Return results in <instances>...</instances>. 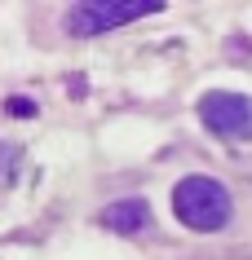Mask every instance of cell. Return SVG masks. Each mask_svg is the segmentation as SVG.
I'll list each match as a JSON object with an SVG mask.
<instances>
[{"label": "cell", "instance_id": "obj_2", "mask_svg": "<svg viewBox=\"0 0 252 260\" xmlns=\"http://www.w3.org/2000/svg\"><path fill=\"white\" fill-rule=\"evenodd\" d=\"M164 0H84L67 9V31L71 36H102L124 22H137L146 14H159Z\"/></svg>", "mask_w": 252, "mask_h": 260}, {"label": "cell", "instance_id": "obj_4", "mask_svg": "<svg viewBox=\"0 0 252 260\" xmlns=\"http://www.w3.org/2000/svg\"><path fill=\"white\" fill-rule=\"evenodd\" d=\"M102 225H111L115 234H137L151 225V207L142 203V199H124V203H111L102 212Z\"/></svg>", "mask_w": 252, "mask_h": 260}, {"label": "cell", "instance_id": "obj_1", "mask_svg": "<svg viewBox=\"0 0 252 260\" xmlns=\"http://www.w3.org/2000/svg\"><path fill=\"white\" fill-rule=\"evenodd\" d=\"M173 212H177V220L190 225L195 234H217V230H226L235 203H230V190H226L221 181L186 177V181H177V190H173Z\"/></svg>", "mask_w": 252, "mask_h": 260}, {"label": "cell", "instance_id": "obj_5", "mask_svg": "<svg viewBox=\"0 0 252 260\" xmlns=\"http://www.w3.org/2000/svg\"><path fill=\"white\" fill-rule=\"evenodd\" d=\"M14 168H18V146H9V141H0V185L14 177Z\"/></svg>", "mask_w": 252, "mask_h": 260}, {"label": "cell", "instance_id": "obj_3", "mask_svg": "<svg viewBox=\"0 0 252 260\" xmlns=\"http://www.w3.org/2000/svg\"><path fill=\"white\" fill-rule=\"evenodd\" d=\"M199 119L208 123L217 137L248 141V137H252V97L226 93V88H212V93L199 97Z\"/></svg>", "mask_w": 252, "mask_h": 260}, {"label": "cell", "instance_id": "obj_6", "mask_svg": "<svg viewBox=\"0 0 252 260\" xmlns=\"http://www.w3.org/2000/svg\"><path fill=\"white\" fill-rule=\"evenodd\" d=\"M9 110H14V115H31V102H22V97H14V102H9Z\"/></svg>", "mask_w": 252, "mask_h": 260}]
</instances>
